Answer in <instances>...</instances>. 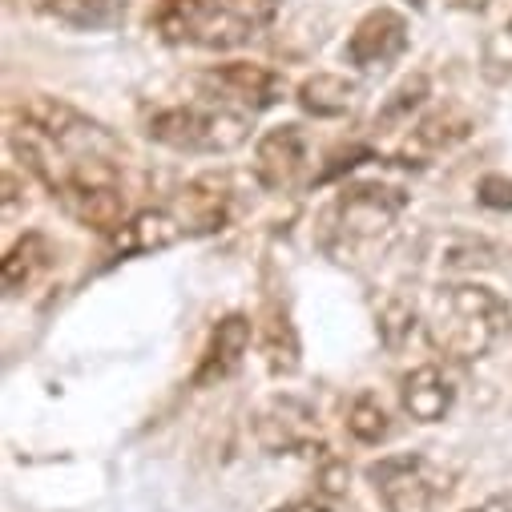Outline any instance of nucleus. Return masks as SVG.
Here are the masks:
<instances>
[{
  "label": "nucleus",
  "instance_id": "nucleus-1",
  "mask_svg": "<svg viewBox=\"0 0 512 512\" xmlns=\"http://www.w3.org/2000/svg\"><path fill=\"white\" fill-rule=\"evenodd\" d=\"M508 327H512L508 303L492 287H480V283L440 287V295L432 299V311H428L432 347L456 363L484 359L508 335Z\"/></svg>",
  "mask_w": 512,
  "mask_h": 512
},
{
  "label": "nucleus",
  "instance_id": "nucleus-2",
  "mask_svg": "<svg viewBox=\"0 0 512 512\" xmlns=\"http://www.w3.org/2000/svg\"><path fill=\"white\" fill-rule=\"evenodd\" d=\"M146 134L182 154H230L250 138V117L222 105H174L150 117Z\"/></svg>",
  "mask_w": 512,
  "mask_h": 512
},
{
  "label": "nucleus",
  "instance_id": "nucleus-3",
  "mask_svg": "<svg viewBox=\"0 0 512 512\" xmlns=\"http://www.w3.org/2000/svg\"><path fill=\"white\" fill-rule=\"evenodd\" d=\"M53 198L65 206L73 222L97 234H113L125 222V186L109 158H81Z\"/></svg>",
  "mask_w": 512,
  "mask_h": 512
},
{
  "label": "nucleus",
  "instance_id": "nucleus-4",
  "mask_svg": "<svg viewBox=\"0 0 512 512\" xmlns=\"http://www.w3.org/2000/svg\"><path fill=\"white\" fill-rule=\"evenodd\" d=\"M404 190L396 186H383V182H359V186H347L331 210H327V226L339 242L347 246H359V242H375L379 234H388L392 222L400 218L404 210Z\"/></svg>",
  "mask_w": 512,
  "mask_h": 512
},
{
  "label": "nucleus",
  "instance_id": "nucleus-5",
  "mask_svg": "<svg viewBox=\"0 0 512 512\" xmlns=\"http://www.w3.org/2000/svg\"><path fill=\"white\" fill-rule=\"evenodd\" d=\"M21 117L33 121V125H41V130H45L61 150H69L73 158H109V162L121 158L117 138L105 130L101 121L85 117L81 109L57 101V97H45V93L25 97V101H21Z\"/></svg>",
  "mask_w": 512,
  "mask_h": 512
},
{
  "label": "nucleus",
  "instance_id": "nucleus-6",
  "mask_svg": "<svg viewBox=\"0 0 512 512\" xmlns=\"http://www.w3.org/2000/svg\"><path fill=\"white\" fill-rule=\"evenodd\" d=\"M194 85L202 89V97L210 105H222V109H234V113H259V109H271L283 101L287 85L275 69L267 65H250V61H230V65H214V69H202L194 77Z\"/></svg>",
  "mask_w": 512,
  "mask_h": 512
},
{
  "label": "nucleus",
  "instance_id": "nucleus-7",
  "mask_svg": "<svg viewBox=\"0 0 512 512\" xmlns=\"http://www.w3.org/2000/svg\"><path fill=\"white\" fill-rule=\"evenodd\" d=\"M367 480L375 484L379 500L388 512H428L436 496V480L424 456H388L367 468Z\"/></svg>",
  "mask_w": 512,
  "mask_h": 512
},
{
  "label": "nucleus",
  "instance_id": "nucleus-8",
  "mask_svg": "<svg viewBox=\"0 0 512 512\" xmlns=\"http://www.w3.org/2000/svg\"><path fill=\"white\" fill-rule=\"evenodd\" d=\"M404 45H408V21L396 9H371L355 25V33L347 41V57L359 69H379V65L396 61L404 53Z\"/></svg>",
  "mask_w": 512,
  "mask_h": 512
},
{
  "label": "nucleus",
  "instance_id": "nucleus-9",
  "mask_svg": "<svg viewBox=\"0 0 512 512\" xmlns=\"http://www.w3.org/2000/svg\"><path fill=\"white\" fill-rule=\"evenodd\" d=\"M307 166V142L299 125H275L259 138L254 150V174L267 190H291L303 178Z\"/></svg>",
  "mask_w": 512,
  "mask_h": 512
},
{
  "label": "nucleus",
  "instance_id": "nucleus-10",
  "mask_svg": "<svg viewBox=\"0 0 512 512\" xmlns=\"http://www.w3.org/2000/svg\"><path fill=\"white\" fill-rule=\"evenodd\" d=\"M311 432H315V416L299 400H271L259 412V420H254V436H259V444L271 456H287V452L311 448Z\"/></svg>",
  "mask_w": 512,
  "mask_h": 512
},
{
  "label": "nucleus",
  "instance_id": "nucleus-11",
  "mask_svg": "<svg viewBox=\"0 0 512 512\" xmlns=\"http://www.w3.org/2000/svg\"><path fill=\"white\" fill-rule=\"evenodd\" d=\"M452 400H456V388L452 379L436 367V363H424L416 371L404 375V388H400V404L412 420L420 424H440L448 412H452Z\"/></svg>",
  "mask_w": 512,
  "mask_h": 512
},
{
  "label": "nucleus",
  "instance_id": "nucleus-12",
  "mask_svg": "<svg viewBox=\"0 0 512 512\" xmlns=\"http://www.w3.org/2000/svg\"><path fill=\"white\" fill-rule=\"evenodd\" d=\"M182 222L170 214V210H138L121 222V230H113V254L130 259V254H154V250H166L182 238Z\"/></svg>",
  "mask_w": 512,
  "mask_h": 512
},
{
  "label": "nucleus",
  "instance_id": "nucleus-13",
  "mask_svg": "<svg viewBox=\"0 0 512 512\" xmlns=\"http://www.w3.org/2000/svg\"><path fill=\"white\" fill-rule=\"evenodd\" d=\"M226 206H230L226 182H218V178H198V182H190V186L174 198V210H170V214L182 222L186 234H210V230H222Z\"/></svg>",
  "mask_w": 512,
  "mask_h": 512
},
{
  "label": "nucleus",
  "instance_id": "nucleus-14",
  "mask_svg": "<svg viewBox=\"0 0 512 512\" xmlns=\"http://www.w3.org/2000/svg\"><path fill=\"white\" fill-rule=\"evenodd\" d=\"M250 335H254V327H250L246 315H226V319L214 327L210 347H206V355H202V367H198V375H194L198 388L226 379V375L242 363V355L250 351Z\"/></svg>",
  "mask_w": 512,
  "mask_h": 512
},
{
  "label": "nucleus",
  "instance_id": "nucleus-15",
  "mask_svg": "<svg viewBox=\"0 0 512 512\" xmlns=\"http://www.w3.org/2000/svg\"><path fill=\"white\" fill-rule=\"evenodd\" d=\"M472 134V121L468 117H460V113H432V117H424L416 130H412V138H408V146L400 150V166H428V158H436V154H444V150H452L456 142H464Z\"/></svg>",
  "mask_w": 512,
  "mask_h": 512
},
{
  "label": "nucleus",
  "instance_id": "nucleus-16",
  "mask_svg": "<svg viewBox=\"0 0 512 512\" xmlns=\"http://www.w3.org/2000/svg\"><path fill=\"white\" fill-rule=\"evenodd\" d=\"M226 5H218V0H158V13H154V29L182 45V41H194L202 45L206 29L214 25V17L222 13Z\"/></svg>",
  "mask_w": 512,
  "mask_h": 512
},
{
  "label": "nucleus",
  "instance_id": "nucleus-17",
  "mask_svg": "<svg viewBox=\"0 0 512 512\" xmlns=\"http://www.w3.org/2000/svg\"><path fill=\"white\" fill-rule=\"evenodd\" d=\"M355 93H359L355 81H347V77H339V73H315V77H307V81L299 85L295 97H299V105H303L311 117H343V113H351Z\"/></svg>",
  "mask_w": 512,
  "mask_h": 512
},
{
  "label": "nucleus",
  "instance_id": "nucleus-18",
  "mask_svg": "<svg viewBox=\"0 0 512 512\" xmlns=\"http://www.w3.org/2000/svg\"><path fill=\"white\" fill-rule=\"evenodd\" d=\"M49 263H53V246H49V238L45 234H25L9 254H5V291L9 295H17V291H25V287H33L45 271H49Z\"/></svg>",
  "mask_w": 512,
  "mask_h": 512
},
{
  "label": "nucleus",
  "instance_id": "nucleus-19",
  "mask_svg": "<svg viewBox=\"0 0 512 512\" xmlns=\"http://www.w3.org/2000/svg\"><path fill=\"white\" fill-rule=\"evenodd\" d=\"M41 9L69 29H117L125 21L121 0H41Z\"/></svg>",
  "mask_w": 512,
  "mask_h": 512
},
{
  "label": "nucleus",
  "instance_id": "nucleus-20",
  "mask_svg": "<svg viewBox=\"0 0 512 512\" xmlns=\"http://www.w3.org/2000/svg\"><path fill=\"white\" fill-rule=\"evenodd\" d=\"M347 432L359 440V444H379L383 436L392 432L388 424V412H383V404L375 396H359L347 412Z\"/></svg>",
  "mask_w": 512,
  "mask_h": 512
},
{
  "label": "nucleus",
  "instance_id": "nucleus-21",
  "mask_svg": "<svg viewBox=\"0 0 512 512\" xmlns=\"http://www.w3.org/2000/svg\"><path fill=\"white\" fill-rule=\"evenodd\" d=\"M267 363H271V371H283V375H291L295 367H299V339H295V327L287 323V319H271L267 323Z\"/></svg>",
  "mask_w": 512,
  "mask_h": 512
},
{
  "label": "nucleus",
  "instance_id": "nucleus-22",
  "mask_svg": "<svg viewBox=\"0 0 512 512\" xmlns=\"http://www.w3.org/2000/svg\"><path fill=\"white\" fill-rule=\"evenodd\" d=\"M424 97H428V77H424V73H412L408 81H400V89L392 93V101L379 109L375 130H379V125H396V121H404L412 109L424 105Z\"/></svg>",
  "mask_w": 512,
  "mask_h": 512
},
{
  "label": "nucleus",
  "instance_id": "nucleus-23",
  "mask_svg": "<svg viewBox=\"0 0 512 512\" xmlns=\"http://www.w3.org/2000/svg\"><path fill=\"white\" fill-rule=\"evenodd\" d=\"M476 198H480L488 210H512V178H504V174H488V178H480Z\"/></svg>",
  "mask_w": 512,
  "mask_h": 512
},
{
  "label": "nucleus",
  "instance_id": "nucleus-24",
  "mask_svg": "<svg viewBox=\"0 0 512 512\" xmlns=\"http://www.w3.org/2000/svg\"><path fill=\"white\" fill-rule=\"evenodd\" d=\"M412 323H416L412 307H404V303H392L388 311H383V323H379V331H383V339H388V347H400V343H404V335L412 331Z\"/></svg>",
  "mask_w": 512,
  "mask_h": 512
},
{
  "label": "nucleus",
  "instance_id": "nucleus-25",
  "mask_svg": "<svg viewBox=\"0 0 512 512\" xmlns=\"http://www.w3.org/2000/svg\"><path fill=\"white\" fill-rule=\"evenodd\" d=\"M230 9L246 21V25H267L271 17H275V9H279V0H230Z\"/></svg>",
  "mask_w": 512,
  "mask_h": 512
},
{
  "label": "nucleus",
  "instance_id": "nucleus-26",
  "mask_svg": "<svg viewBox=\"0 0 512 512\" xmlns=\"http://www.w3.org/2000/svg\"><path fill=\"white\" fill-rule=\"evenodd\" d=\"M343 488H347V468L339 460H331L323 468V476H319V492L323 496H343Z\"/></svg>",
  "mask_w": 512,
  "mask_h": 512
},
{
  "label": "nucleus",
  "instance_id": "nucleus-27",
  "mask_svg": "<svg viewBox=\"0 0 512 512\" xmlns=\"http://www.w3.org/2000/svg\"><path fill=\"white\" fill-rule=\"evenodd\" d=\"M275 512H331V504L323 496H299V500H287L279 504Z\"/></svg>",
  "mask_w": 512,
  "mask_h": 512
},
{
  "label": "nucleus",
  "instance_id": "nucleus-28",
  "mask_svg": "<svg viewBox=\"0 0 512 512\" xmlns=\"http://www.w3.org/2000/svg\"><path fill=\"white\" fill-rule=\"evenodd\" d=\"M480 508H484V512H512V492H496V496H488Z\"/></svg>",
  "mask_w": 512,
  "mask_h": 512
},
{
  "label": "nucleus",
  "instance_id": "nucleus-29",
  "mask_svg": "<svg viewBox=\"0 0 512 512\" xmlns=\"http://www.w3.org/2000/svg\"><path fill=\"white\" fill-rule=\"evenodd\" d=\"M464 512H484V508H464Z\"/></svg>",
  "mask_w": 512,
  "mask_h": 512
},
{
  "label": "nucleus",
  "instance_id": "nucleus-30",
  "mask_svg": "<svg viewBox=\"0 0 512 512\" xmlns=\"http://www.w3.org/2000/svg\"><path fill=\"white\" fill-rule=\"evenodd\" d=\"M508 29H512V25H508Z\"/></svg>",
  "mask_w": 512,
  "mask_h": 512
}]
</instances>
